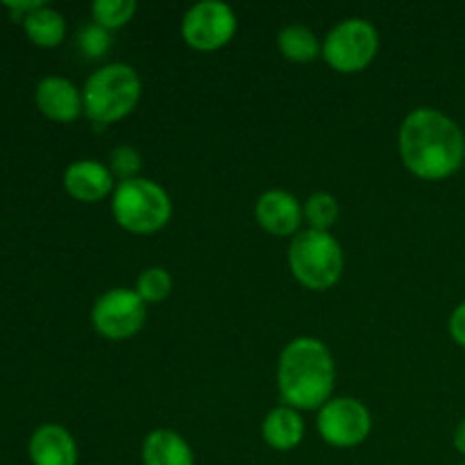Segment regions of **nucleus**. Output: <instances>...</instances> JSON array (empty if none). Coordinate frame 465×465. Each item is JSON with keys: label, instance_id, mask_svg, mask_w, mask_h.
<instances>
[{"label": "nucleus", "instance_id": "19", "mask_svg": "<svg viewBox=\"0 0 465 465\" xmlns=\"http://www.w3.org/2000/svg\"><path fill=\"white\" fill-rule=\"evenodd\" d=\"M136 12L134 0H95L91 5V14H94V21L98 23L104 30H116L123 27L125 23L132 21Z\"/></svg>", "mask_w": 465, "mask_h": 465}, {"label": "nucleus", "instance_id": "10", "mask_svg": "<svg viewBox=\"0 0 465 465\" xmlns=\"http://www.w3.org/2000/svg\"><path fill=\"white\" fill-rule=\"evenodd\" d=\"M257 223L272 236H291L300 230L304 218V209L300 207L298 198L289 191L272 189L259 195L254 207Z\"/></svg>", "mask_w": 465, "mask_h": 465}, {"label": "nucleus", "instance_id": "20", "mask_svg": "<svg viewBox=\"0 0 465 465\" xmlns=\"http://www.w3.org/2000/svg\"><path fill=\"white\" fill-rule=\"evenodd\" d=\"M136 293L143 302H162L171 295L173 291V277L166 268L153 266L143 271L136 280Z\"/></svg>", "mask_w": 465, "mask_h": 465}, {"label": "nucleus", "instance_id": "18", "mask_svg": "<svg viewBox=\"0 0 465 465\" xmlns=\"http://www.w3.org/2000/svg\"><path fill=\"white\" fill-rule=\"evenodd\" d=\"M302 209H304V218H307V223L312 225L309 230H318V232L330 230V227L336 223V218H339V212H341L339 200H336L331 193H325V191L313 193Z\"/></svg>", "mask_w": 465, "mask_h": 465}, {"label": "nucleus", "instance_id": "8", "mask_svg": "<svg viewBox=\"0 0 465 465\" xmlns=\"http://www.w3.org/2000/svg\"><path fill=\"white\" fill-rule=\"evenodd\" d=\"M95 331L109 341H123L141 331L145 322V302L132 289H112L95 300L91 309Z\"/></svg>", "mask_w": 465, "mask_h": 465}, {"label": "nucleus", "instance_id": "2", "mask_svg": "<svg viewBox=\"0 0 465 465\" xmlns=\"http://www.w3.org/2000/svg\"><path fill=\"white\" fill-rule=\"evenodd\" d=\"M336 366L330 348L313 336L293 339L282 350L277 386L286 407L322 409L331 400Z\"/></svg>", "mask_w": 465, "mask_h": 465}, {"label": "nucleus", "instance_id": "4", "mask_svg": "<svg viewBox=\"0 0 465 465\" xmlns=\"http://www.w3.org/2000/svg\"><path fill=\"white\" fill-rule=\"evenodd\" d=\"M112 213L118 225L132 234H154L171 221L173 203L157 182L134 177L116 184Z\"/></svg>", "mask_w": 465, "mask_h": 465}, {"label": "nucleus", "instance_id": "16", "mask_svg": "<svg viewBox=\"0 0 465 465\" xmlns=\"http://www.w3.org/2000/svg\"><path fill=\"white\" fill-rule=\"evenodd\" d=\"M23 25H25L27 36L36 45H44V48L59 45L64 41V36H66V21H64V16L57 9L48 7V5H41V7L25 14L23 16Z\"/></svg>", "mask_w": 465, "mask_h": 465}, {"label": "nucleus", "instance_id": "1", "mask_svg": "<svg viewBox=\"0 0 465 465\" xmlns=\"http://www.w3.org/2000/svg\"><path fill=\"white\" fill-rule=\"evenodd\" d=\"M404 166L420 180H445L461 168L465 139L457 123L431 107L413 109L398 136Z\"/></svg>", "mask_w": 465, "mask_h": 465}, {"label": "nucleus", "instance_id": "23", "mask_svg": "<svg viewBox=\"0 0 465 465\" xmlns=\"http://www.w3.org/2000/svg\"><path fill=\"white\" fill-rule=\"evenodd\" d=\"M450 334L461 348H465V302L459 304L450 316Z\"/></svg>", "mask_w": 465, "mask_h": 465}, {"label": "nucleus", "instance_id": "25", "mask_svg": "<svg viewBox=\"0 0 465 465\" xmlns=\"http://www.w3.org/2000/svg\"><path fill=\"white\" fill-rule=\"evenodd\" d=\"M463 465H465V463H463Z\"/></svg>", "mask_w": 465, "mask_h": 465}, {"label": "nucleus", "instance_id": "7", "mask_svg": "<svg viewBox=\"0 0 465 465\" xmlns=\"http://www.w3.org/2000/svg\"><path fill=\"white\" fill-rule=\"evenodd\" d=\"M236 35L234 9L221 0H203L186 9L182 18V36L186 44L200 53L223 48Z\"/></svg>", "mask_w": 465, "mask_h": 465}, {"label": "nucleus", "instance_id": "14", "mask_svg": "<svg viewBox=\"0 0 465 465\" xmlns=\"http://www.w3.org/2000/svg\"><path fill=\"white\" fill-rule=\"evenodd\" d=\"M262 436L266 445H271L277 452H289L295 450L304 439V420L298 409L293 407H275L268 411L266 420L262 425Z\"/></svg>", "mask_w": 465, "mask_h": 465}, {"label": "nucleus", "instance_id": "5", "mask_svg": "<svg viewBox=\"0 0 465 465\" xmlns=\"http://www.w3.org/2000/svg\"><path fill=\"white\" fill-rule=\"evenodd\" d=\"M289 266L302 286L312 291H327L343 275L345 257L339 241L330 232L304 230L291 241Z\"/></svg>", "mask_w": 465, "mask_h": 465}, {"label": "nucleus", "instance_id": "15", "mask_svg": "<svg viewBox=\"0 0 465 465\" xmlns=\"http://www.w3.org/2000/svg\"><path fill=\"white\" fill-rule=\"evenodd\" d=\"M141 461L143 465H193V452L177 431L154 430L145 436Z\"/></svg>", "mask_w": 465, "mask_h": 465}, {"label": "nucleus", "instance_id": "24", "mask_svg": "<svg viewBox=\"0 0 465 465\" xmlns=\"http://www.w3.org/2000/svg\"><path fill=\"white\" fill-rule=\"evenodd\" d=\"M452 440H454V448H457V452L463 454V457H465V418L461 422H459L457 430H454Z\"/></svg>", "mask_w": 465, "mask_h": 465}, {"label": "nucleus", "instance_id": "3", "mask_svg": "<svg viewBox=\"0 0 465 465\" xmlns=\"http://www.w3.org/2000/svg\"><path fill=\"white\" fill-rule=\"evenodd\" d=\"M141 77L130 64H107L91 73L82 89L84 116L95 125H112L134 112L141 100Z\"/></svg>", "mask_w": 465, "mask_h": 465}, {"label": "nucleus", "instance_id": "11", "mask_svg": "<svg viewBox=\"0 0 465 465\" xmlns=\"http://www.w3.org/2000/svg\"><path fill=\"white\" fill-rule=\"evenodd\" d=\"M36 107L41 114L59 123L75 121L80 114H84V100L82 91L71 80L59 75H48L36 84L35 91Z\"/></svg>", "mask_w": 465, "mask_h": 465}, {"label": "nucleus", "instance_id": "22", "mask_svg": "<svg viewBox=\"0 0 465 465\" xmlns=\"http://www.w3.org/2000/svg\"><path fill=\"white\" fill-rule=\"evenodd\" d=\"M112 44L114 41H112V35H109V30L100 27L98 23L86 25L84 30L80 32V36H77V45H80V50L89 59L104 57V54L112 50Z\"/></svg>", "mask_w": 465, "mask_h": 465}, {"label": "nucleus", "instance_id": "21", "mask_svg": "<svg viewBox=\"0 0 465 465\" xmlns=\"http://www.w3.org/2000/svg\"><path fill=\"white\" fill-rule=\"evenodd\" d=\"M141 163H143V159H141L139 150L132 148V145H118V148H114L109 153V171H112V175L118 182L139 177Z\"/></svg>", "mask_w": 465, "mask_h": 465}, {"label": "nucleus", "instance_id": "12", "mask_svg": "<svg viewBox=\"0 0 465 465\" xmlns=\"http://www.w3.org/2000/svg\"><path fill=\"white\" fill-rule=\"evenodd\" d=\"M64 186L80 203H100L114 191V175L98 159H80L66 168Z\"/></svg>", "mask_w": 465, "mask_h": 465}, {"label": "nucleus", "instance_id": "17", "mask_svg": "<svg viewBox=\"0 0 465 465\" xmlns=\"http://www.w3.org/2000/svg\"><path fill=\"white\" fill-rule=\"evenodd\" d=\"M277 45L289 62H313L318 54H322V44L313 35V30H309L307 25H300V23L282 27L280 35H277Z\"/></svg>", "mask_w": 465, "mask_h": 465}, {"label": "nucleus", "instance_id": "9", "mask_svg": "<svg viewBox=\"0 0 465 465\" xmlns=\"http://www.w3.org/2000/svg\"><path fill=\"white\" fill-rule=\"evenodd\" d=\"M318 434L331 448H357L371 436V411L354 398H334L318 409Z\"/></svg>", "mask_w": 465, "mask_h": 465}, {"label": "nucleus", "instance_id": "13", "mask_svg": "<svg viewBox=\"0 0 465 465\" xmlns=\"http://www.w3.org/2000/svg\"><path fill=\"white\" fill-rule=\"evenodd\" d=\"M35 465H77V445L62 425H41L30 439Z\"/></svg>", "mask_w": 465, "mask_h": 465}, {"label": "nucleus", "instance_id": "6", "mask_svg": "<svg viewBox=\"0 0 465 465\" xmlns=\"http://www.w3.org/2000/svg\"><path fill=\"white\" fill-rule=\"evenodd\" d=\"M377 50H380L377 27L363 18H345L327 32L322 57L334 71L357 73L375 59Z\"/></svg>", "mask_w": 465, "mask_h": 465}]
</instances>
